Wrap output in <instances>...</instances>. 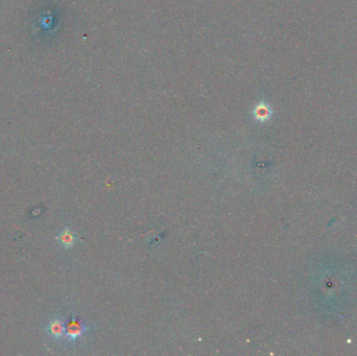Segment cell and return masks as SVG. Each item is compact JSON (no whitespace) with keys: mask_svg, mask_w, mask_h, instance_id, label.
Returning a JSON list of instances; mask_svg holds the SVG:
<instances>
[{"mask_svg":"<svg viewBox=\"0 0 357 356\" xmlns=\"http://www.w3.org/2000/svg\"><path fill=\"white\" fill-rule=\"evenodd\" d=\"M75 235L73 234L72 231H70L69 229H65L64 231H62L59 236H58V241L60 242L61 246H63L66 249H70L74 246L75 243Z\"/></svg>","mask_w":357,"mask_h":356,"instance_id":"cell-3","label":"cell"},{"mask_svg":"<svg viewBox=\"0 0 357 356\" xmlns=\"http://www.w3.org/2000/svg\"><path fill=\"white\" fill-rule=\"evenodd\" d=\"M87 331V327L80 321L73 318L65 325V337L67 341L74 342L80 339Z\"/></svg>","mask_w":357,"mask_h":356,"instance_id":"cell-1","label":"cell"},{"mask_svg":"<svg viewBox=\"0 0 357 356\" xmlns=\"http://www.w3.org/2000/svg\"><path fill=\"white\" fill-rule=\"evenodd\" d=\"M47 331L54 339H62L65 336V324L61 319H55L48 324Z\"/></svg>","mask_w":357,"mask_h":356,"instance_id":"cell-2","label":"cell"}]
</instances>
